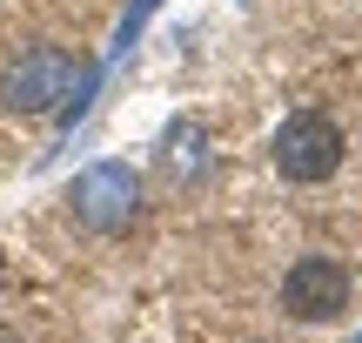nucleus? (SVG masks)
I'll list each match as a JSON object with an SVG mask.
<instances>
[{
    "label": "nucleus",
    "mask_w": 362,
    "mask_h": 343,
    "mask_svg": "<svg viewBox=\"0 0 362 343\" xmlns=\"http://www.w3.org/2000/svg\"><path fill=\"white\" fill-rule=\"evenodd\" d=\"M0 343H21V337H13V330H7V323H0Z\"/></svg>",
    "instance_id": "obj_7"
},
{
    "label": "nucleus",
    "mask_w": 362,
    "mask_h": 343,
    "mask_svg": "<svg viewBox=\"0 0 362 343\" xmlns=\"http://www.w3.org/2000/svg\"><path fill=\"white\" fill-rule=\"evenodd\" d=\"M161 162H168L181 182H202L215 155H208V135L194 128V121H175V128H168V142H161Z\"/></svg>",
    "instance_id": "obj_5"
},
{
    "label": "nucleus",
    "mask_w": 362,
    "mask_h": 343,
    "mask_svg": "<svg viewBox=\"0 0 362 343\" xmlns=\"http://www.w3.org/2000/svg\"><path fill=\"white\" fill-rule=\"evenodd\" d=\"M67 88H74V61L61 47H34L0 74V108L7 115H54Z\"/></svg>",
    "instance_id": "obj_4"
},
{
    "label": "nucleus",
    "mask_w": 362,
    "mask_h": 343,
    "mask_svg": "<svg viewBox=\"0 0 362 343\" xmlns=\"http://www.w3.org/2000/svg\"><path fill=\"white\" fill-rule=\"evenodd\" d=\"M349 296H356V276L336 256H302L282 276V310L296 323H336L342 310H349Z\"/></svg>",
    "instance_id": "obj_3"
},
{
    "label": "nucleus",
    "mask_w": 362,
    "mask_h": 343,
    "mask_svg": "<svg viewBox=\"0 0 362 343\" xmlns=\"http://www.w3.org/2000/svg\"><path fill=\"white\" fill-rule=\"evenodd\" d=\"M275 169H282V182H296V189H315V182H329V175L342 169V128L329 115H288L282 128H275Z\"/></svg>",
    "instance_id": "obj_2"
},
{
    "label": "nucleus",
    "mask_w": 362,
    "mask_h": 343,
    "mask_svg": "<svg viewBox=\"0 0 362 343\" xmlns=\"http://www.w3.org/2000/svg\"><path fill=\"white\" fill-rule=\"evenodd\" d=\"M148 13H155V0H134V13L121 21V34H115V54H128V47H134V34H141V21H148Z\"/></svg>",
    "instance_id": "obj_6"
},
{
    "label": "nucleus",
    "mask_w": 362,
    "mask_h": 343,
    "mask_svg": "<svg viewBox=\"0 0 362 343\" xmlns=\"http://www.w3.org/2000/svg\"><path fill=\"white\" fill-rule=\"evenodd\" d=\"M67 209H74V223L94 229V236H121V229L141 215V175H134L128 162H94V169L74 175Z\"/></svg>",
    "instance_id": "obj_1"
}]
</instances>
